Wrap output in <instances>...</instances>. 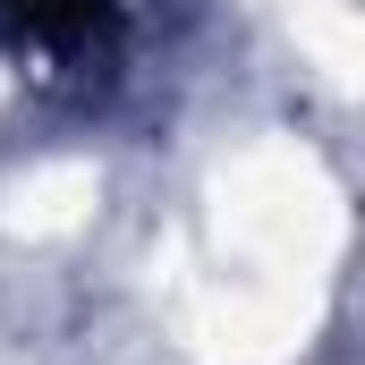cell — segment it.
<instances>
[{
	"mask_svg": "<svg viewBox=\"0 0 365 365\" xmlns=\"http://www.w3.org/2000/svg\"><path fill=\"white\" fill-rule=\"evenodd\" d=\"M9 9H26V17H51V9H68V0H9Z\"/></svg>",
	"mask_w": 365,
	"mask_h": 365,
	"instance_id": "obj_1",
	"label": "cell"
}]
</instances>
